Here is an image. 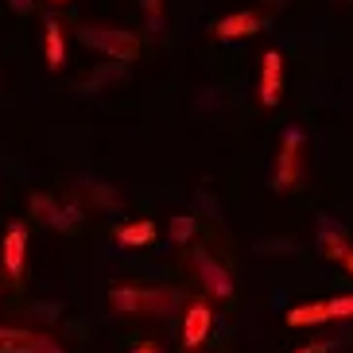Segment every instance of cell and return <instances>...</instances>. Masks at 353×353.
I'll return each instance as SVG.
<instances>
[{
	"label": "cell",
	"instance_id": "obj_14",
	"mask_svg": "<svg viewBox=\"0 0 353 353\" xmlns=\"http://www.w3.org/2000/svg\"><path fill=\"white\" fill-rule=\"evenodd\" d=\"M322 322H330L326 303H299L288 311V326H322Z\"/></svg>",
	"mask_w": 353,
	"mask_h": 353
},
{
	"label": "cell",
	"instance_id": "obj_2",
	"mask_svg": "<svg viewBox=\"0 0 353 353\" xmlns=\"http://www.w3.org/2000/svg\"><path fill=\"white\" fill-rule=\"evenodd\" d=\"M78 43L97 54H109L113 63H132L140 54V39L132 32H125V28H113V23H82Z\"/></svg>",
	"mask_w": 353,
	"mask_h": 353
},
{
	"label": "cell",
	"instance_id": "obj_3",
	"mask_svg": "<svg viewBox=\"0 0 353 353\" xmlns=\"http://www.w3.org/2000/svg\"><path fill=\"white\" fill-rule=\"evenodd\" d=\"M303 148H307L303 128H288V132L280 136V152H276V179H272V187L280 190V194H291V190L299 187V179H303Z\"/></svg>",
	"mask_w": 353,
	"mask_h": 353
},
{
	"label": "cell",
	"instance_id": "obj_15",
	"mask_svg": "<svg viewBox=\"0 0 353 353\" xmlns=\"http://www.w3.org/2000/svg\"><path fill=\"white\" fill-rule=\"evenodd\" d=\"M194 229H198V221L190 218V214H179V218H171V245H187L190 237H194Z\"/></svg>",
	"mask_w": 353,
	"mask_h": 353
},
{
	"label": "cell",
	"instance_id": "obj_19",
	"mask_svg": "<svg viewBox=\"0 0 353 353\" xmlns=\"http://www.w3.org/2000/svg\"><path fill=\"white\" fill-rule=\"evenodd\" d=\"M39 353H66V350L54 342V338H43V350H39Z\"/></svg>",
	"mask_w": 353,
	"mask_h": 353
},
{
	"label": "cell",
	"instance_id": "obj_21",
	"mask_svg": "<svg viewBox=\"0 0 353 353\" xmlns=\"http://www.w3.org/2000/svg\"><path fill=\"white\" fill-rule=\"evenodd\" d=\"M268 8H283V4H291V0H264Z\"/></svg>",
	"mask_w": 353,
	"mask_h": 353
},
{
	"label": "cell",
	"instance_id": "obj_6",
	"mask_svg": "<svg viewBox=\"0 0 353 353\" xmlns=\"http://www.w3.org/2000/svg\"><path fill=\"white\" fill-rule=\"evenodd\" d=\"M32 214L43 221V225L59 229V233H74V229L82 225L78 210H74V206H59L51 194H35V198H32Z\"/></svg>",
	"mask_w": 353,
	"mask_h": 353
},
{
	"label": "cell",
	"instance_id": "obj_5",
	"mask_svg": "<svg viewBox=\"0 0 353 353\" xmlns=\"http://www.w3.org/2000/svg\"><path fill=\"white\" fill-rule=\"evenodd\" d=\"M23 260H28V225H8L4 233V245H0V264H4V276L12 283L23 276Z\"/></svg>",
	"mask_w": 353,
	"mask_h": 353
},
{
	"label": "cell",
	"instance_id": "obj_8",
	"mask_svg": "<svg viewBox=\"0 0 353 353\" xmlns=\"http://www.w3.org/2000/svg\"><path fill=\"white\" fill-rule=\"evenodd\" d=\"M210 326H214V311H210L206 299H194L187 307V319H183V350L194 353L198 345L210 338Z\"/></svg>",
	"mask_w": 353,
	"mask_h": 353
},
{
	"label": "cell",
	"instance_id": "obj_22",
	"mask_svg": "<svg viewBox=\"0 0 353 353\" xmlns=\"http://www.w3.org/2000/svg\"><path fill=\"white\" fill-rule=\"evenodd\" d=\"M291 353H322L319 345H303V350H291Z\"/></svg>",
	"mask_w": 353,
	"mask_h": 353
},
{
	"label": "cell",
	"instance_id": "obj_9",
	"mask_svg": "<svg viewBox=\"0 0 353 353\" xmlns=\"http://www.w3.org/2000/svg\"><path fill=\"white\" fill-rule=\"evenodd\" d=\"M280 97H283V54L264 51V59H260V101L276 109Z\"/></svg>",
	"mask_w": 353,
	"mask_h": 353
},
{
	"label": "cell",
	"instance_id": "obj_7",
	"mask_svg": "<svg viewBox=\"0 0 353 353\" xmlns=\"http://www.w3.org/2000/svg\"><path fill=\"white\" fill-rule=\"evenodd\" d=\"M314 249L322 252L326 260H345L350 256V233L342 229V221H334L330 214L319 218V233H314Z\"/></svg>",
	"mask_w": 353,
	"mask_h": 353
},
{
	"label": "cell",
	"instance_id": "obj_13",
	"mask_svg": "<svg viewBox=\"0 0 353 353\" xmlns=\"http://www.w3.org/2000/svg\"><path fill=\"white\" fill-rule=\"evenodd\" d=\"M43 47H47V70H63L66 66V39H63V28L59 20H47L43 23Z\"/></svg>",
	"mask_w": 353,
	"mask_h": 353
},
{
	"label": "cell",
	"instance_id": "obj_4",
	"mask_svg": "<svg viewBox=\"0 0 353 353\" xmlns=\"http://www.w3.org/2000/svg\"><path fill=\"white\" fill-rule=\"evenodd\" d=\"M190 260H194V276L202 280L206 295H218V299H229V295H233V276H229V272L221 268L206 249H194V252H190Z\"/></svg>",
	"mask_w": 353,
	"mask_h": 353
},
{
	"label": "cell",
	"instance_id": "obj_20",
	"mask_svg": "<svg viewBox=\"0 0 353 353\" xmlns=\"http://www.w3.org/2000/svg\"><path fill=\"white\" fill-rule=\"evenodd\" d=\"M12 8L16 12H32V0H12Z\"/></svg>",
	"mask_w": 353,
	"mask_h": 353
},
{
	"label": "cell",
	"instance_id": "obj_23",
	"mask_svg": "<svg viewBox=\"0 0 353 353\" xmlns=\"http://www.w3.org/2000/svg\"><path fill=\"white\" fill-rule=\"evenodd\" d=\"M345 268H350V272H353V252H350V256H345Z\"/></svg>",
	"mask_w": 353,
	"mask_h": 353
},
{
	"label": "cell",
	"instance_id": "obj_11",
	"mask_svg": "<svg viewBox=\"0 0 353 353\" xmlns=\"http://www.w3.org/2000/svg\"><path fill=\"white\" fill-rule=\"evenodd\" d=\"M47 334L16 330V326H0V353H39Z\"/></svg>",
	"mask_w": 353,
	"mask_h": 353
},
{
	"label": "cell",
	"instance_id": "obj_10",
	"mask_svg": "<svg viewBox=\"0 0 353 353\" xmlns=\"http://www.w3.org/2000/svg\"><path fill=\"white\" fill-rule=\"evenodd\" d=\"M210 32L218 35V39H249V35L260 32V16H256V12H233V16L214 20Z\"/></svg>",
	"mask_w": 353,
	"mask_h": 353
},
{
	"label": "cell",
	"instance_id": "obj_25",
	"mask_svg": "<svg viewBox=\"0 0 353 353\" xmlns=\"http://www.w3.org/2000/svg\"><path fill=\"white\" fill-rule=\"evenodd\" d=\"M54 4H66V0H54Z\"/></svg>",
	"mask_w": 353,
	"mask_h": 353
},
{
	"label": "cell",
	"instance_id": "obj_1",
	"mask_svg": "<svg viewBox=\"0 0 353 353\" xmlns=\"http://www.w3.org/2000/svg\"><path fill=\"white\" fill-rule=\"evenodd\" d=\"M109 303H113L117 314H132V319H163L183 303L175 288H113L109 291Z\"/></svg>",
	"mask_w": 353,
	"mask_h": 353
},
{
	"label": "cell",
	"instance_id": "obj_17",
	"mask_svg": "<svg viewBox=\"0 0 353 353\" xmlns=\"http://www.w3.org/2000/svg\"><path fill=\"white\" fill-rule=\"evenodd\" d=\"M140 8H144V16H148V28L159 32V28H163V0H140Z\"/></svg>",
	"mask_w": 353,
	"mask_h": 353
},
{
	"label": "cell",
	"instance_id": "obj_12",
	"mask_svg": "<svg viewBox=\"0 0 353 353\" xmlns=\"http://www.w3.org/2000/svg\"><path fill=\"white\" fill-rule=\"evenodd\" d=\"M113 237H117V245H125V249H144V245L156 241V221L140 218V221H128V225H117Z\"/></svg>",
	"mask_w": 353,
	"mask_h": 353
},
{
	"label": "cell",
	"instance_id": "obj_18",
	"mask_svg": "<svg viewBox=\"0 0 353 353\" xmlns=\"http://www.w3.org/2000/svg\"><path fill=\"white\" fill-rule=\"evenodd\" d=\"M330 319H353V295H342V299H330Z\"/></svg>",
	"mask_w": 353,
	"mask_h": 353
},
{
	"label": "cell",
	"instance_id": "obj_24",
	"mask_svg": "<svg viewBox=\"0 0 353 353\" xmlns=\"http://www.w3.org/2000/svg\"><path fill=\"white\" fill-rule=\"evenodd\" d=\"M136 353H156V350H136Z\"/></svg>",
	"mask_w": 353,
	"mask_h": 353
},
{
	"label": "cell",
	"instance_id": "obj_16",
	"mask_svg": "<svg viewBox=\"0 0 353 353\" xmlns=\"http://www.w3.org/2000/svg\"><path fill=\"white\" fill-rule=\"evenodd\" d=\"M90 194H94L97 206H109V210H121V206H125V198L117 194V190L109 187V183H97V179L90 183Z\"/></svg>",
	"mask_w": 353,
	"mask_h": 353
}]
</instances>
